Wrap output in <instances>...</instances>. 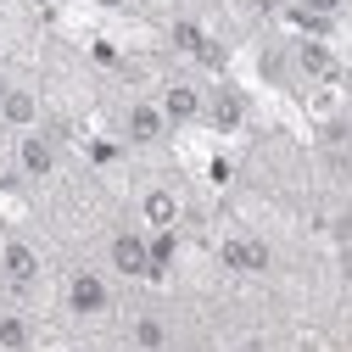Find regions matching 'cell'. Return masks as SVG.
Instances as JSON below:
<instances>
[{"mask_svg":"<svg viewBox=\"0 0 352 352\" xmlns=\"http://www.w3.org/2000/svg\"><path fill=\"white\" fill-rule=\"evenodd\" d=\"M218 263H224L230 274H246V280H263L274 269V246L252 235V230H230L224 241H218Z\"/></svg>","mask_w":352,"mask_h":352,"instance_id":"obj_1","label":"cell"},{"mask_svg":"<svg viewBox=\"0 0 352 352\" xmlns=\"http://www.w3.org/2000/svg\"><path fill=\"white\" fill-rule=\"evenodd\" d=\"M62 307L73 319H107L112 314V285L101 269H73L67 285H62Z\"/></svg>","mask_w":352,"mask_h":352,"instance_id":"obj_2","label":"cell"},{"mask_svg":"<svg viewBox=\"0 0 352 352\" xmlns=\"http://www.w3.org/2000/svg\"><path fill=\"white\" fill-rule=\"evenodd\" d=\"M107 263H112V274H123V280H151L146 230H118V235L107 241Z\"/></svg>","mask_w":352,"mask_h":352,"instance_id":"obj_3","label":"cell"},{"mask_svg":"<svg viewBox=\"0 0 352 352\" xmlns=\"http://www.w3.org/2000/svg\"><path fill=\"white\" fill-rule=\"evenodd\" d=\"M157 107H162V118H168L173 129H185V123H201L207 90H201V84H190V78H168L162 96H157Z\"/></svg>","mask_w":352,"mask_h":352,"instance_id":"obj_4","label":"cell"},{"mask_svg":"<svg viewBox=\"0 0 352 352\" xmlns=\"http://www.w3.org/2000/svg\"><path fill=\"white\" fill-rule=\"evenodd\" d=\"M0 274H6V285L17 296H28L39 285V274H45V263H39V252L28 241H0Z\"/></svg>","mask_w":352,"mask_h":352,"instance_id":"obj_5","label":"cell"},{"mask_svg":"<svg viewBox=\"0 0 352 352\" xmlns=\"http://www.w3.org/2000/svg\"><path fill=\"white\" fill-rule=\"evenodd\" d=\"M168 135H173V123L162 118L157 101H135V107L123 112V140H129V146H140V151H146V146H162Z\"/></svg>","mask_w":352,"mask_h":352,"instance_id":"obj_6","label":"cell"},{"mask_svg":"<svg viewBox=\"0 0 352 352\" xmlns=\"http://www.w3.org/2000/svg\"><path fill=\"white\" fill-rule=\"evenodd\" d=\"M179 218H185V201L173 185H146L140 190V224L146 230H179Z\"/></svg>","mask_w":352,"mask_h":352,"instance_id":"obj_7","label":"cell"},{"mask_svg":"<svg viewBox=\"0 0 352 352\" xmlns=\"http://www.w3.org/2000/svg\"><path fill=\"white\" fill-rule=\"evenodd\" d=\"M0 129H12V135L39 129V96L28 84H6V90H0Z\"/></svg>","mask_w":352,"mask_h":352,"instance_id":"obj_8","label":"cell"},{"mask_svg":"<svg viewBox=\"0 0 352 352\" xmlns=\"http://www.w3.org/2000/svg\"><path fill=\"white\" fill-rule=\"evenodd\" d=\"M17 168L28 173V179H51L56 173V146L39 135V129H23L17 135Z\"/></svg>","mask_w":352,"mask_h":352,"instance_id":"obj_9","label":"cell"},{"mask_svg":"<svg viewBox=\"0 0 352 352\" xmlns=\"http://www.w3.org/2000/svg\"><path fill=\"white\" fill-rule=\"evenodd\" d=\"M291 56H296V67H302L307 78H319V84H330V78L341 73V67H336V51L324 45L319 34H307V39H296V51H291Z\"/></svg>","mask_w":352,"mask_h":352,"instance_id":"obj_10","label":"cell"},{"mask_svg":"<svg viewBox=\"0 0 352 352\" xmlns=\"http://www.w3.org/2000/svg\"><path fill=\"white\" fill-rule=\"evenodd\" d=\"M241 118H246V96L241 90H212L207 96V112H201V123H212V129H241Z\"/></svg>","mask_w":352,"mask_h":352,"instance_id":"obj_11","label":"cell"},{"mask_svg":"<svg viewBox=\"0 0 352 352\" xmlns=\"http://www.w3.org/2000/svg\"><path fill=\"white\" fill-rule=\"evenodd\" d=\"M168 341H173V330H168L162 314H135V319H129V346H140V352H168Z\"/></svg>","mask_w":352,"mask_h":352,"instance_id":"obj_12","label":"cell"},{"mask_svg":"<svg viewBox=\"0 0 352 352\" xmlns=\"http://www.w3.org/2000/svg\"><path fill=\"white\" fill-rule=\"evenodd\" d=\"M173 45H179L185 56H196V62H218V45L207 39V28H201V23H190V17L173 23Z\"/></svg>","mask_w":352,"mask_h":352,"instance_id":"obj_13","label":"cell"},{"mask_svg":"<svg viewBox=\"0 0 352 352\" xmlns=\"http://www.w3.org/2000/svg\"><path fill=\"white\" fill-rule=\"evenodd\" d=\"M0 352H34V324H28V314H17V307L0 314Z\"/></svg>","mask_w":352,"mask_h":352,"instance_id":"obj_14","label":"cell"},{"mask_svg":"<svg viewBox=\"0 0 352 352\" xmlns=\"http://www.w3.org/2000/svg\"><path fill=\"white\" fill-rule=\"evenodd\" d=\"M296 6H302V12H319V17H336L346 0H296Z\"/></svg>","mask_w":352,"mask_h":352,"instance_id":"obj_15","label":"cell"},{"mask_svg":"<svg viewBox=\"0 0 352 352\" xmlns=\"http://www.w3.org/2000/svg\"><path fill=\"white\" fill-rule=\"evenodd\" d=\"M96 6H107V12H123V6H129V0H96Z\"/></svg>","mask_w":352,"mask_h":352,"instance_id":"obj_16","label":"cell"},{"mask_svg":"<svg viewBox=\"0 0 352 352\" xmlns=\"http://www.w3.org/2000/svg\"><path fill=\"white\" fill-rule=\"evenodd\" d=\"M252 6H263V12H269V6H280V0H252Z\"/></svg>","mask_w":352,"mask_h":352,"instance_id":"obj_17","label":"cell"},{"mask_svg":"<svg viewBox=\"0 0 352 352\" xmlns=\"http://www.w3.org/2000/svg\"><path fill=\"white\" fill-rule=\"evenodd\" d=\"M118 352H140V346H118Z\"/></svg>","mask_w":352,"mask_h":352,"instance_id":"obj_18","label":"cell"},{"mask_svg":"<svg viewBox=\"0 0 352 352\" xmlns=\"http://www.w3.org/2000/svg\"><path fill=\"white\" fill-rule=\"evenodd\" d=\"M0 6H17V0H0Z\"/></svg>","mask_w":352,"mask_h":352,"instance_id":"obj_19","label":"cell"},{"mask_svg":"<svg viewBox=\"0 0 352 352\" xmlns=\"http://www.w3.org/2000/svg\"><path fill=\"white\" fill-rule=\"evenodd\" d=\"M0 90H6V78H0Z\"/></svg>","mask_w":352,"mask_h":352,"instance_id":"obj_20","label":"cell"}]
</instances>
